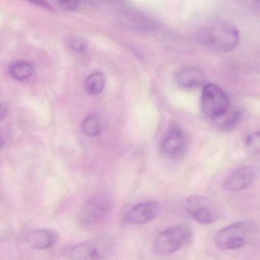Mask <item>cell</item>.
Masks as SVG:
<instances>
[{
    "instance_id": "cell-18",
    "label": "cell",
    "mask_w": 260,
    "mask_h": 260,
    "mask_svg": "<svg viewBox=\"0 0 260 260\" xmlns=\"http://www.w3.org/2000/svg\"><path fill=\"white\" fill-rule=\"evenodd\" d=\"M70 46L73 51L77 53L84 52L88 46V42L83 38H74L70 41Z\"/></svg>"
},
{
    "instance_id": "cell-15",
    "label": "cell",
    "mask_w": 260,
    "mask_h": 260,
    "mask_svg": "<svg viewBox=\"0 0 260 260\" xmlns=\"http://www.w3.org/2000/svg\"><path fill=\"white\" fill-rule=\"evenodd\" d=\"M82 131L86 136L95 137L101 132V121L97 115H89L82 123Z\"/></svg>"
},
{
    "instance_id": "cell-13",
    "label": "cell",
    "mask_w": 260,
    "mask_h": 260,
    "mask_svg": "<svg viewBox=\"0 0 260 260\" xmlns=\"http://www.w3.org/2000/svg\"><path fill=\"white\" fill-rule=\"evenodd\" d=\"M9 74L14 80L22 81L31 77L33 74V67L28 62L19 60L10 65Z\"/></svg>"
},
{
    "instance_id": "cell-9",
    "label": "cell",
    "mask_w": 260,
    "mask_h": 260,
    "mask_svg": "<svg viewBox=\"0 0 260 260\" xmlns=\"http://www.w3.org/2000/svg\"><path fill=\"white\" fill-rule=\"evenodd\" d=\"M256 173L250 166H245L234 170L228 175L223 182V187L230 192H237L246 189L255 181Z\"/></svg>"
},
{
    "instance_id": "cell-12",
    "label": "cell",
    "mask_w": 260,
    "mask_h": 260,
    "mask_svg": "<svg viewBox=\"0 0 260 260\" xmlns=\"http://www.w3.org/2000/svg\"><path fill=\"white\" fill-rule=\"evenodd\" d=\"M205 73L197 68H184L176 75L177 84L185 89H197L205 84Z\"/></svg>"
},
{
    "instance_id": "cell-10",
    "label": "cell",
    "mask_w": 260,
    "mask_h": 260,
    "mask_svg": "<svg viewBox=\"0 0 260 260\" xmlns=\"http://www.w3.org/2000/svg\"><path fill=\"white\" fill-rule=\"evenodd\" d=\"M159 214V206L156 202L148 201L134 206L126 215L127 224H144L156 218Z\"/></svg>"
},
{
    "instance_id": "cell-14",
    "label": "cell",
    "mask_w": 260,
    "mask_h": 260,
    "mask_svg": "<svg viewBox=\"0 0 260 260\" xmlns=\"http://www.w3.org/2000/svg\"><path fill=\"white\" fill-rule=\"evenodd\" d=\"M105 86V78L100 73H93L85 81V90L92 95H98L103 92Z\"/></svg>"
},
{
    "instance_id": "cell-1",
    "label": "cell",
    "mask_w": 260,
    "mask_h": 260,
    "mask_svg": "<svg viewBox=\"0 0 260 260\" xmlns=\"http://www.w3.org/2000/svg\"><path fill=\"white\" fill-rule=\"evenodd\" d=\"M257 233L258 228L252 222H236L217 231L214 236V243L221 250L240 249L252 242Z\"/></svg>"
},
{
    "instance_id": "cell-11",
    "label": "cell",
    "mask_w": 260,
    "mask_h": 260,
    "mask_svg": "<svg viewBox=\"0 0 260 260\" xmlns=\"http://www.w3.org/2000/svg\"><path fill=\"white\" fill-rule=\"evenodd\" d=\"M58 234L53 230H32L25 236V243L33 249H46L53 247L58 241Z\"/></svg>"
},
{
    "instance_id": "cell-2",
    "label": "cell",
    "mask_w": 260,
    "mask_h": 260,
    "mask_svg": "<svg viewBox=\"0 0 260 260\" xmlns=\"http://www.w3.org/2000/svg\"><path fill=\"white\" fill-rule=\"evenodd\" d=\"M201 39L207 47L217 53L232 51L238 45L240 35L234 25L224 21L214 22L201 32Z\"/></svg>"
},
{
    "instance_id": "cell-16",
    "label": "cell",
    "mask_w": 260,
    "mask_h": 260,
    "mask_svg": "<svg viewBox=\"0 0 260 260\" xmlns=\"http://www.w3.org/2000/svg\"><path fill=\"white\" fill-rule=\"evenodd\" d=\"M245 147L249 154H260V131L252 132L246 137Z\"/></svg>"
},
{
    "instance_id": "cell-8",
    "label": "cell",
    "mask_w": 260,
    "mask_h": 260,
    "mask_svg": "<svg viewBox=\"0 0 260 260\" xmlns=\"http://www.w3.org/2000/svg\"><path fill=\"white\" fill-rule=\"evenodd\" d=\"M188 214L201 224H211L217 221L219 214L212 202L203 196H194L185 200Z\"/></svg>"
},
{
    "instance_id": "cell-4",
    "label": "cell",
    "mask_w": 260,
    "mask_h": 260,
    "mask_svg": "<svg viewBox=\"0 0 260 260\" xmlns=\"http://www.w3.org/2000/svg\"><path fill=\"white\" fill-rule=\"evenodd\" d=\"M112 242L106 236H100L78 243L68 249L67 256L72 259H100L110 253Z\"/></svg>"
},
{
    "instance_id": "cell-6",
    "label": "cell",
    "mask_w": 260,
    "mask_h": 260,
    "mask_svg": "<svg viewBox=\"0 0 260 260\" xmlns=\"http://www.w3.org/2000/svg\"><path fill=\"white\" fill-rule=\"evenodd\" d=\"M113 203L110 196L98 194L88 199L82 207L79 220L83 224H95L102 221L112 211Z\"/></svg>"
},
{
    "instance_id": "cell-17",
    "label": "cell",
    "mask_w": 260,
    "mask_h": 260,
    "mask_svg": "<svg viewBox=\"0 0 260 260\" xmlns=\"http://www.w3.org/2000/svg\"><path fill=\"white\" fill-rule=\"evenodd\" d=\"M243 112L241 110H237L234 113L231 114V116L228 117L224 121L220 124V128L225 132H230L234 130L241 122L243 118Z\"/></svg>"
},
{
    "instance_id": "cell-21",
    "label": "cell",
    "mask_w": 260,
    "mask_h": 260,
    "mask_svg": "<svg viewBox=\"0 0 260 260\" xmlns=\"http://www.w3.org/2000/svg\"><path fill=\"white\" fill-rule=\"evenodd\" d=\"M108 1H115V0H108Z\"/></svg>"
},
{
    "instance_id": "cell-7",
    "label": "cell",
    "mask_w": 260,
    "mask_h": 260,
    "mask_svg": "<svg viewBox=\"0 0 260 260\" xmlns=\"http://www.w3.org/2000/svg\"><path fill=\"white\" fill-rule=\"evenodd\" d=\"M187 150L188 140L185 132L176 123H172L161 141V152L169 159H179L185 156Z\"/></svg>"
},
{
    "instance_id": "cell-20",
    "label": "cell",
    "mask_w": 260,
    "mask_h": 260,
    "mask_svg": "<svg viewBox=\"0 0 260 260\" xmlns=\"http://www.w3.org/2000/svg\"><path fill=\"white\" fill-rule=\"evenodd\" d=\"M28 2L31 3L36 6L42 7V8L47 9V10H53L52 6L48 4L46 0H27Z\"/></svg>"
},
{
    "instance_id": "cell-3",
    "label": "cell",
    "mask_w": 260,
    "mask_h": 260,
    "mask_svg": "<svg viewBox=\"0 0 260 260\" xmlns=\"http://www.w3.org/2000/svg\"><path fill=\"white\" fill-rule=\"evenodd\" d=\"M192 236L191 228L188 225L172 226L156 236L153 241V251L158 255H170L189 243Z\"/></svg>"
},
{
    "instance_id": "cell-19",
    "label": "cell",
    "mask_w": 260,
    "mask_h": 260,
    "mask_svg": "<svg viewBox=\"0 0 260 260\" xmlns=\"http://www.w3.org/2000/svg\"><path fill=\"white\" fill-rule=\"evenodd\" d=\"M59 7L67 11H74L78 7V0H57Z\"/></svg>"
},
{
    "instance_id": "cell-5",
    "label": "cell",
    "mask_w": 260,
    "mask_h": 260,
    "mask_svg": "<svg viewBox=\"0 0 260 260\" xmlns=\"http://www.w3.org/2000/svg\"><path fill=\"white\" fill-rule=\"evenodd\" d=\"M229 106V98L220 86L215 84L204 86L201 98V107L207 117L220 118L226 113Z\"/></svg>"
}]
</instances>
